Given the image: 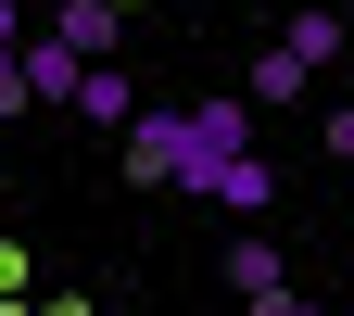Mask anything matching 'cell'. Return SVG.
<instances>
[{"instance_id": "cell-1", "label": "cell", "mask_w": 354, "mask_h": 316, "mask_svg": "<svg viewBox=\"0 0 354 316\" xmlns=\"http://www.w3.org/2000/svg\"><path fill=\"white\" fill-rule=\"evenodd\" d=\"M228 165H253V102H165V190L215 203Z\"/></svg>"}, {"instance_id": "cell-2", "label": "cell", "mask_w": 354, "mask_h": 316, "mask_svg": "<svg viewBox=\"0 0 354 316\" xmlns=\"http://www.w3.org/2000/svg\"><path fill=\"white\" fill-rule=\"evenodd\" d=\"M13 76H26V102H76V76H88V64L64 51L51 26H26V51H13Z\"/></svg>"}, {"instance_id": "cell-3", "label": "cell", "mask_w": 354, "mask_h": 316, "mask_svg": "<svg viewBox=\"0 0 354 316\" xmlns=\"http://www.w3.org/2000/svg\"><path fill=\"white\" fill-rule=\"evenodd\" d=\"M51 38H64L76 64H114V38H127V13H114V0H64V13H51Z\"/></svg>"}, {"instance_id": "cell-4", "label": "cell", "mask_w": 354, "mask_h": 316, "mask_svg": "<svg viewBox=\"0 0 354 316\" xmlns=\"http://www.w3.org/2000/svg\"><path fill=\"white\" fill-rule=\"evenodd\" d=\"M279 51H291L304 76H329V64H342V13H329V0H291V38H279Z\"/></svg>"}, {"instance_id": "cell-5", "label": "cell", "mask_w": 354, "mask_h": 316, "mask_svg": "<svg viewBox=\"0 0 354 316\" xmlns=\"http://www.w3.org/2000/svg\"><path fill=\"white\" fill-rule=\"evenodd\" d=\"M228 291H241V304H253V291H291V266H279V241H266V228L228 241Z\"/></svg>"}, {"instance_id": "cell-6", "label": "cell", "mask_w": 354, "mask_h": 316, "mask_svg": "<svg viewBox=\"0 0 354 316\" xmlns=\"http://www.w3.org/2000/svg\"><path fill=\"white\" fill-rule=\"evenodd\" d=\"M76 114H88V127H127V114H140V89H127V64H88V76H76Z\"/></svg>"}, {"instance_id": "cell-7", "label": "cell", "mask_w": 354, "mask_h": 316, "mask_svg": "<svg viewBox=\"0 0 354 316\" xmlns=\"http://www.w3.org/2000/svg\"><path fill=\"white\" fill-rule=\"evenodd\" d=\"M304 89H317V76H304L291 51H253V76H241V102H304Z\"/></svg>"}, {"instance_id": "cell-8", "label": "cell", "mask_w": 354, "mask_h": 316, "mask_svg": "<svg viewBox=\"0 0 354 316\" xmlns=\"http://www.w3.org/2000/svg\"><path fill=\"white\" fill-rule=\"evenodd\" d=\"M253 316H317V304H304V291H253Z\"/></svg>"}, {"instance_id": "cell-9", "label": "cell", "mask_w": 354, "mask_h": 316, "mask_svg": "<svg viewBox=\"0 0 354 316\" xmlns=\"http://www.w3.org/2000/svg\"><path fill=\"white\" fill-rule=\"evenodd\" d=\"M329 152H342V165H354V102H329Z\"/></svg>"}, {"instance_id": "cell-10", "label": "cell", "mask_w": 354, "mask_h": 316, "mask_svg": "<svg viewBox=\"0 0 354 316\" xmlns=\"http://www.w3.org/2000/svg\"><path fill=\"white\" fill-rule=\"evenodd\" d=\"M0 51H26V0H0Z\"/></svg>"}]
</instances>
